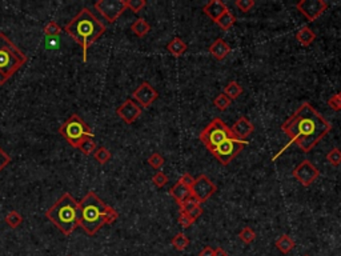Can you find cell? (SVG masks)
<instances>
[{
  "instance_id": "1",
  "label": "cell",
  "mask_w": 341,
  "mask_h": 256,
  "mask_svg": "<svg viewBox=\"0 0 341 256\" xmlns=\"http://www.w3.org/2000/svg\"><path fill=\"white\" fill-rule=\"evenodd\" d=\"M331 124L327 119L321 116L309 103L301 104L296 112L281 126L283 132L291 139V142L281 149L285 151L292 143H296L302 152H311L320 143L325 135L331 131ZM281 152H278L275 159Z\"/></svg>"
},
{
  "instance_id": "2",
  "label": "cell",
  "mask_w": 341,
  "mask_h": 256,
  "mask_svg": "<svg viewBox=\"0 0 341 256\" xmlns=\"http://www.w3.org/2000/svg\"><path fill=\"white\" fill-rule=\"evenodd\" d=\"M64 31L82 47L83 63H87L88 49L106 32V25L93 15L89 8H83L65 25Z\"/></svg>"
},
{
  "instance_id": "3",
  "label": "cell",
  "mask_w": 341,
  "mask_h": 256,
  "mask_svg": "<svg viewBox=\"0 0 341 256\" xmlns=\"http://www.w3.org/2000/svg\"><path fill=\"white\" fill-rule=\"evenodd\" d=\"M45 216L64 235L68 236L78 228L80 223L79 202H76V199L69 192H64L54 206L45 212Z\"/></svg>"
},
{
  "instance_id": "4",
  "label": "cell",
  "mask_w": 341,
  "mask_h": 256,
  "mask_svg": "<svg viewBox=\"0 0 341 256\" xmlns=\"http://www.w3.org/2000/svg\"><path fill=\"white\" fill-rule=\"evenodd\" d=\"M79 207H80L79 227H82L89 236L96 235V232L104 226V216L109 206L103 203L102 199L95 192L91 191L79 202Z\"/></svg>"
},
{
  "instance_id": "5",
  "label": "cell",
  "mask_w": 341,
  "mask_h": 256,
  "mask_svg": "<svg viewBox=\"0 0 341 256\" xmlns=\"http://www.w3.org/2000/svg\"><path fill=\"white\" fill-rule=\"evenodd\" d=\"M27 60V55L18 48L7 35L0 32V85L7 83Z\"/></svg>"
},
{
  "instance_id": "6",
  "label": "cell",
  "mask_w": 341,
  "mask_h": 256,
  "mask_svg": "<svg viewBox=\"0 0 341 256\" xmlns=\"http://www.w3.org/2000/svg\"><path fill=\"white\" fill-rule=\"evenodd\" d=\"M59 133L73 148L80 147V144L83 143L85 139L93 138V132L91 127L76 113L64 122L63 126L59 128Z\"/></svg>"
},
{
  "instance_id": "7",
  "label": "cell",
  "mask_w": 341,
  "mask_h": 256,
  "mask_svg": "<svg viewBox=\"0 0 341 256\" xmlns=\"http://www.w3.org/2000/svg\"><path fill=\"white\" fill-rule=\"evenodd\" d=\"M229 138H234V133L231 128L219 118L213 119L200 133V140L210 152Z\"/></svg>"
},
{
  "instance_id": "8",
  "label": "cell",
  "mask_w": 341,
  "mask_h": 256,
  "mask_svg": "<svg viewBox=\"0 0 341 256\" xmlns=\"http://www.w3.org/2000/svg\"><path fill=\"white\" fill-rule=\"evenodd\" d=\"M248 144V142L245 140H240V139L236 138H229L227 139L225 142L217 146L211 151V153L213 155L214 158L219 160V163H221L223 166H227L229 163L232 162L237 155H239L243 148Z\"/></svg>"
},
{
  "instance_id": "9",
  "label": "cell",
  "mask_w": 341,
  "mask_h": 256,
  "mask_svg": "<svg viewBox=\"0 0 341 256\" xmlns=\"http://www.w3.org/2000/svg\"><path fill=\"white\" fill-rule=\"evenodd\" d=\"M95 8L108 23H115L127 10V3L126 0H99L95 3Z\"/></svg>"
},
{
  "instance_id": "10",
  "label": "cell",
  "mask_w": 341,
  "mask_h": 256,
  "mask_svg": "<svg viewBox=\"0 0 341 256\" xmlns=\"http://www.w3.org/2000/svg\"><path fill=\"white\" fill-rule=\"evenodd\" d=\"M217 187L210 177L205 175H200L197 179H195V183L191 188L192 196L195 197L199 203H204L205 200H208L214 192H216Z\"/></svg>"
},
{
  "instance_id": "11",
  "label": "cell",
  "mask_w": 341,
  "mask_h": 256,
  "mask_svg": "<svg viewBox=\"0 0 341 256\" xmlns=\"http://www.w3.org/2000/svg\"><path fill=\"white\" fill-rule=\"evenodd\" d=\"M319 176L320 171L309 160H304L293 170V177L304 187H309Z\"/></svg>"
},
{
  "instance_id": "12",
  "label": "cell",
  "mask_w": 341,
  "mask_h": 256,
  "mask_svg": "<svg viewBox=\"0 0 341 256\" xmlns=\"http://www.w3.org/2000/svg\"><path fill=\"white\" fill-rule=\"evenodd\" d=\"M296 8L309 21H315L317 18H320L325 12V10L328 8V4L322 0H301L296 4Z\"/></svg>"
},
{
  "instance_id": "13",
  "label": "cell",
  "mask_w": 341,
  "mask_h": 256,
  "mask_svg": "<svg viewBox=\"0 0 341 256\" xmlns=\"http://www.w3.org/2000/svg\"><path fill=\"white\" fill-rule=\"evenodd\" d=\"M116 113L119 118L122 119L124 123L132 124L136 122L142 115V107L133 102L132 99H127L123 104H120L116 109Z\"/></svg>"
},
{
  "instance_id": "14",
  "label": "cell",
  "mask_w": 341,
  "mask_h": 256,
  "mask_svg": "<svg viewBox=\"0 0 341 256\" xmlns=\"http://www.w3.org/2000/svg\"><path fill=\"white\" fill-rule=\"evenodd\" d=\"M132 96L136 100L137 103L140 104L142 107H149L155 100L157 99L159 94L157 91L148 82H144L139 87H137L133 92H132Z\"/></svg>"
},
{
  "instance_id": "15",
  "label": "cell",
  "mask_w": 341,
  "mask_h": 256,
  "mask_svg": "<svg viewBox=\"0 0 341 256\" xmlns=\"http://www.w3.org/2000/svg\"><path fill=\"white\" fill-rule=\"evenodd\" d=\"M254 124L251 123L245 116H241V118L231 127V131L234 133V138L240 139V140H244V139L248 138L249 135L254 132Z\"/></svg>"
},
{
  "instance_id": "16",
  "label": "cell",
  "mask_w": 341,
  "mask_h": 256,
  "mask_svg": "<svg viewBox=\"0 0 341 256\" xmlns=\"http://www.w3.org/2000/svg\"><path fill=\"white\" fill-rule=\"evenodd\" d=\"M228 11V8H227V5L221 1V0H212V1H210L208 4L204 7V14L210 19H212L216 23L217 20H219V18L224 12H227Z\"/></svg>"
},
{
  "instance_id": "17",
  "label": "cell",
  "mask_w": 341,
  "mask_h": 256,
  "mask_svg": "<svg viewBox=\"0 0 341 256\" xmlns=\"http://www.w3.org/2000/svg\"><path fill=\"white\" fill-rule=\"evenodd\" d=\"M170 195H172V197L175 199L176 202L179 203V206H181L183 203H185L188 199H191L192 197V192H191V188L185 187L184 184L180 182H177L173 186V187L170 188Z\"/></svg>"
},
{
  "instance_id": "18",
  "label": "cell",
  "mask_w": 341,
  "mask_h": 256,
  "mask_svg": "<svg viewBox=\"0 0 341 256\" xmlns=\"http://www.w3.org/2000/svg\"><path fill=\"white\" fill-rule=\"evenodd\" d=\"M210 52L216 60H223L231 52V47L224 39H217L210 47Z\"/></svg>"
},
{
  "instance_id": "19",
  "label": "cell",
  "mask_w": 341,
  "mask_h": 256,
  "mask_svg": "<svg viewBox=\"0 0 341 256\" xmlns=\"http://www.w3.org/2000/svg\"><path fill=\"white\" fill-rule=\"evenodd\" d=\"M149 30H151V25L144 18H139L131 25V31L139 38H144L149 32Z\"/></svg>"
},
{
  "instance_id": "20",
  "label": "cell",
  "mask_w": 341,
  "mask_h": 256,
  "mask_svg": "<svg viewBox=\"0 0 341 256\" xmlns=\"http://www.w3.org/2000/svg\"><path fill=\"white\" fill-rule=\"evenodd\" d=\"M296 39L298 40V43L304 47L311 45L316 39V34L313 32L309 27H302L301 30L296 34Z\"/></svg>"
},
{
  "instance_id": "21",
  "label": "cell",
  "mask_w": 341,
  "mask_h": 256,
  "mask_svg": "<svg viewBox=\"0 0 341 256\" xmlns=\"http://www.w3.org/2000/svg\"><path fill=\"white\" fill-rule=\"evenodd\" d=\"M167 49H168L173 56L179 58V56H181V55L187 51V44H185L180 38H175V39H172L170 43H168Z\"/></svg>"
},
{
  "instance_id": "22",
  "label": "cell",
  "mask_w": 341,
  "mask_h": 256,
  "mask_svg": "<svg viewBox=\"0 0 341 256\" xmlns=\"http://www.w3.org/2000/svg\"><path fill=\"white\" fill-rule=\"evenodd\" d=\"M295 246H296V243L291 239V237L288 236V235H283V236H280L276 240V247H277V250L281 254H288V252H291L295 248Z\"/></svg>"
},
{
  "instance_id": "23",
  "label": "cell",
  "mask_w": 341,
  "mask_h": 256,
  "mask_svg": "<svg viewBox=\"0 0 341 256\" xmlns=\"http://www.w3.org/2000/svg\"><path fill=\"white\" fill-rule=\"evenodd\" d=\"M223 94L227 96V98H229L231 100H234V99H237L240 96V95L243 94V88H241V85H240L237 82H229L227 85L224 87V92Z\"/></svg>"
},
{
  "instance_id": "24",
  "label": "cell",
  "mask_w": 341,
  "mask_h": 256,
  "mask_svg": "<svg viewBox=\"0 0 341 256\" xmlns=\"http://www.w3.org/2000/svg\"><path fill=\"white\" fill-rule=\"evenodd\" d=\"M234 21H236V18L234 16V14H232V12H229V11H227V12H224L223 15L220 16L219 20L216 21V24L219 25L221 30L227 31L234 24Z\"/></svg>"
},
{
  "instance_id": "25",
  "label": "cell",
  "mask_w": 341,
  "mask_h": 256,
  "mask_svg": "<svg viewBox=\"0 0 341 256\" xmlns=\"http://www.w3.org/2000/svg\"><path fill=\"white\" fill-rule=\"evenodd\" d=\"M172 247L177 250V251H184L187 247L190 246V239L187 237V235H184L183 232H179L177 235L173 236L172 241H170Z\"/></svg>"
},
{
  "instance_id": "26",
  "label": "cell",
  "mask_w": 341,
  "mask_h": 256,
  "mask_svg": "<svg viewBox=\"0 0 341 256\" xmlns=\"http://www.w3.org/2000/svg\"><path fill=\"white\" fill-rule=\"evenodd\" d=\"M4 222L10 228L15 230V228H18L23 223V216L18 211H10L5 215Z\"/></svg>"
},
{
  "instance_id": "27",
  "label": "cell",
  "mask_w": 341,
  "mask_h": 256,
  "mask_svg": "<svg viewBox=\"0 0 341 256\" xmlns=\"http://www.w3.org/2000/svg\"><path fill=\"white\" fill-rule=\"evenodd\" d=\"M112 158V153L109 152V149H107L106 147H100L95 151V160L99 163V164H107Z\"/></svg>"
},
{
  "instance_id": "28",
  "label": "cell",
  "mask_w": 341,
  "mask_h": 256,
  "mask_svg": "<svg viewBox=\"0 0 341 256\" xmlns=\"http://www.w3.org/2000/svg\"><path fill=\"white\" fill-rule=\"evenodd\" d=\"M78 149H80L82 152L84 153V155H92L98 148H96V142L93 140V138H88L84 140L83 143L80 144V147L78 148Z\"/></svg>"
},
{
  "instance_id": "29",
  "label": "cell",
  "mask_w": 341,
  "mask_h": 256,
  "mask_svg": "<svg viewBox=\"0 0 341 256\" xmlns=\"http://www.w3.org/2000/svg\"><path fill=\"white\" fill-rule=\"evenodd\" d=\"M43 32L47 36H51V38H55V36H59V35L63 32L62 27L56 23V21H49L48 24L44 25Z\"/></svg>"
},
{
  "instance_id": "30",
  "label": "cell",
  "mask_w": 341,
  "mask_h": 256,
  "mask_svg": "<svg viewBox=\"0 0 341 256\" xmlns=\"http://www.w3.org/2000/svg\"><path fill=\"white\" fill-rule=\"evenodd\" d=\"M239 239L243 241V243H245V244H251V243L256 239V232H255L251 227H245L239 234Z\"/></svg>"
},
{
  "instance_id": "31",
  "label": "cell",
  "mask_w": 341,
  "mask_h": 256,
  "mask_svg": "<svg viewBox=\"0 0 341 256\" xmlns=\"http://www.w3.org/2000/svg\"><path fill=\"white\" fill-rule=\"evenodd\" d=\"M231 99L227 98L224 94H220L219 96H216L213 100V106L216 107V108L219 109V111H225V109L228 108L229 106H231Z\"/></svg>"
},
{
  "instance_id": "32",
  "label": "cell",
  "mask_w": 341,
  "mask_h": 256,
  "mask_svg": "<svg viewBox=\"0 0 341 256\" xmlns=\"http://www.w3.org/2000/svg\"><path fill=\"white\" fill-rule=\"evenodd\" d=\"M327 160L331 163L333 167H337L341 164V149L340 148H333L327 155Z\"/></svg>"
},
{
  "instance_id": "33",
  "label": "cell",
  "mask_w": 341,
  "mask_h": 256,
  "mask_svg": "<svg viewBox=\"0 0 341 256\" xmlns=\"http://www.w3.org/2000/svg\"><path fill=\"white\" fill-rule=\"evenodd\" d=\"M126 3H127V8H129L135 14L140 12L147 4L146 0H126Z\"/></svg>"
},
{
  "instance_id": "34",
  "label": "cell",
  "mask_w": 341,
  "mask_h": 256,
  "mask_svg": "<svg viewBox=\"0 0 341 256\" xmlns=\"http://www.w3.org/2000/svg\"><path fill=\"white\" fill-rule=\"evenodd\" d=\"M148 164L151 166L152 168H155V170H159V168L163 167V164H164V158L161 156L160 153H152L151 156L148 158Z\"/></svg>"
},
{
  "instance_id": "35",
  "label": "cell",
  "mask_w": 341,
  "mask_h": 256,
  "mask_svg": "<svg viewBox=\"0 0 341 256\" xmlns=\"http://www.w3.org/2000/svg\"><path fill=\"white\" fill-rule=\"evenodd\" d=\"M152 183H153L156 187L161 188V187H164L167 183H168V177H167L166 173H163L161 171H159V172L155 173L153 177H152Z\"/></svg>"
},
{
  "instance_id": "36",
  "label": "cell",
  "mask_w": 341,
  "mask_h": 256,
  "mask_svg": "<svg viewBox=\"0 0 341 256\" xmlns=\"http://www.w3.org/2000/svg\"><path fill=\"white\" fill-rule=\"evenodd\" d=\"M236 7L239 8L240 11L243 12H248L254 8L255 5V0H236Z\"/></svg>"
},
{
  "instance_id": "37",
  "label": "cell",
  "mask_w": 341,
  "mask_h": 256,
  "mask_svg": "<svg viewBox=\"0 0 341 256\" xmlns=\"http://www.w3.org/2000/svg\"><path fill=\"white\" fill-rule=\"evenodd\" d=\"M117 217H119V213H117L116 210H113L112 207H108V211L104 216V226L106 224H112L113 222H116Z\"/></svg>"
},
{
  "instance_id": "38",
  "label": "cell",
  "mask_w": 341,
  "mask_h": 256,
  "mask_svg": "<svg viewBox=\"0 0 341 256\" xmlns=\"http://www.w3.org/2000/svg\"><path fill=\"white\" fill-rule=\"evenodd\" d=\"M328 106H329L332 109H335V111H341V95H333V96L328 100Z\"/></svg>"
},
{
  "instance_id": "39",
  "label": "cell",
  "mask_w": 341,
  "mask_h": 256,
  "mask_svg": "<svg viewBox=\"0 0 341 256\" xmlns=\"http://www.w3.org/2000/svg\"><path fill=\"white\" fill-rule=\"evenodd\" d=\"M179 224H180L183 228H190L192 224H193V220L191 219L188 213L180 211V216H179Z\"/></svg>"
},
{
  "instance_id": "40",
  "label": "cell",
  "mask_w": 341,
  "mask_h": 256,
  "mask_svg": "<svg viewBox=\"0 0 341 256\" xmlns=\"http://www.w3.org/2000/svg\"><path fill=\"white\" fill-rule=\"evenodd\" d=\"M11 162V156L7 152H4V149L0 147V171H3Z\"/></svg>"
},
{
  "instance_id": "41",
  "label": "cell",
  "mask_w": 341,
  "mask_h": 256,
  "mask_svg": "<svg viewBox=\"0 0 341 256\" xmlns=\"http://www.w3.org/2000/svg\"><path fill=\"white\" fill-rule=\"evenodd\" d=\"M179 182L183 183L185 187L192 188V186H193V183H195V179L191 176L190 173H184V175H183V176H181L180 179H179Z\"/></svg>"
},
{
  "instance_id": "42",
  "label": "cell",
  "mask_w": 341,
  "mask_h": 256,
  "mask_svg": "<svg viewBox=\"0 0 341 256\" xmlns=\"http://www.w3.org/2000/svg\"><path fill=\"white\" fill-rule=\"evenodd\" d=\"M201 213H203V210H201V207H200V204L199 206H196V207H193L190 212H188V215H190V217L193 220V222H195L196 219H197Z\"/></svg>"
},
{
  "instance_id": "43",
  "label": "cell",
  "mask_w": 341,
  "mask_h": 256,
  "mask_svg": "<svg viewBox=\"0 0 341 256\" xmlns=\"http://www.w3.org/2000/svg\"><path fill=\"white\" fill-rule=\"evenodd\" d=\"M199 256H214V250L212 247H204V248L200 251Z\"/></svg>"
},
{
  "instance_id": "44",
  "label": "cell",
  "mask_w": 341,
  "mask_h": 256,
  "mask_svg": "<svg viewBox=\"0 0 341 256\" xmlns=\"http://www.w3.org/2000/svg\"><path fill=\"white\" fill-rule=\"evenodd\" d=\"M214 256H228V254H227V251L223 250L221 247H217V248L214 250Z\"/></svg>"
},
{
  "instance_id": "45",
  "label": "cell",
  "mask_w": 341,
  "mask_h": 256,
  "mask_svg": "<svg viewBox=\"0 0 341 256\" xmlns=\"http://www.w3.org/2000/svg\"><path fill=\"white\" fill-rule=\"evenodd\" d=\"M305 256H309V255H305Z\"/></svg>"
},
{
  "instance_id": "46",
  "label": "cell",
  "mask_w": 341,
  "mask_h": 256,
  "mask_svg": "<svg viewBox=\"0 0 341 256\" xmlns=\"http://www.w3.org/2000/svg\"><path fill=\"white\" fill-rule=\"evenodd\" d=\"M340 149H341V148H340Z\"/></svg>"
},
{
  "instance_id": "47",
  "label": "cell",
  "mask_w": 341,
  "mask_h": 256,
  "mask_svg": "<svg viewBox=\"0 0 341 256\" xmlns=\"http://www.w3.org/2000/svg\"><path fill=\"white\" fill-rule=\"evenodd\" d=\"M340 95H341V94H340Z\"/></svg>"
}]
</instances>
